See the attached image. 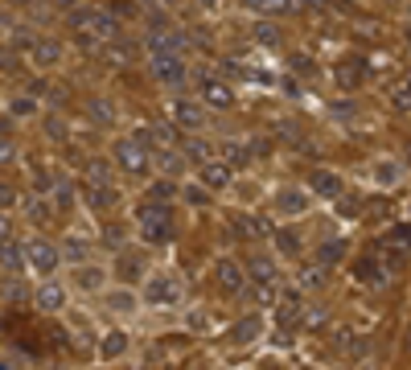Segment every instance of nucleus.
I'll return each instance as SVG.
<instances>
[{
  "label": "nucleus",
  "instance_id": "obj_1",
  "mask_svg": "<svg viewBox=\"0 0 411 370\" xmlns=\"http://www.w3.org/2000/svg\"><path fill=\"white\" fill-rule=\"evenodd\" d=\"M70 29H79L83 38H99V42H107V38H115V33H120V21H115L107 8H74V13H70Z\"/></svg>",
  "mask_w": 411,
  "mask_h": 370
},
{
  "label": "nucleus",
  "instance_id": "obj_2",
  "mask_svg": "<svg viewBox=\"0 0 411 370\" xmlns=\"http://www.w3.org/2000/svg\"><path fill=\"white\" fill-rule=\"evenodd\" d=\"M140 231H144L148 243H169V239L177 234V223H173L169 206H152V202H144V206H140Z\"/></svg>",
  "mask_w": 411,
  "mask_h": 370
},
{
  "label": "nucleus",
  "instance_id": "obj_3",
  "mask_svg": "<svg viewBox=\"0 0 411 370\" xmlns=\"http://www.w3.org/2000/svg\"><path fill=\"white\" fill-rule=\"evenodd\" d=\"M148 62H152V74H156L161 83H169V87H177L185 74H189L185 54H148Z\"/></svg>",
  "mask_w": 411,
  "mask_h": 370
},
{
  "label": "nucleus",
  "instance_id": "obj_4",
  "mask_svg": "<svg viewBox=\"0 0 411 370\" xmlns=\"http://www.w3.org/2000/svg\"><path fill=\"white\" fill-rule=\"evenodd\" d=\"M58 259H62V251H58L54 243H46V239H33V243H25V264H29L33 272L49 276V272L58 268Z\"/></svg>",
  "mask_w": 411,
  "mask_h": 370
},
{
  "label": "nucleus",
  "instance_id": "obj_5",
  "mask_svg": "<svg viewBox=\"0 0 411 370\" xmlns=\"http://www.w3.org/2000/svg\"><path fill=\"white\" fill-rule=\"evenodd\" d=\"M115 161H120V169H128V173H144L148 169V148L140 144V140H115Z\"/></svg>",
  "mask_w": 411,
  "mask_h": 370
},
{
  "label": "nucleus",
  "instance_id": "obj_6",
  "mask_svg": "<svg viewBox=\"0 0 411 370\" xmlns=\"http://www.w3.org/2000/svg\"><path fill=\"white\" fill-rule=\"evenodd\" d=\"M198 91H202V99H206L210 107H218V111H227L230 103H234V91H230V83L214 79V74H202V79H198Z\"/></svg>",
  "mask_w": 411,
  "mask_h": 370
},
{
  "label": "nucleus",
  "instance_id": "obj_7",
  "mask_svg": "<svg viewBox=\"0 0 411 370\" xmlns=\"http://www.w3.org/2000/svg\"><path fill=\"white\" fill-rule=\"evenodd\" d=\"M214 276H218V284H223V292H230V296H243V292H247V272H243L234 259H218Z\"/></svg>",
  "mask_w": 411,
  "mask_h": 370
},
{
  "label": "nucleus",
  "instance_id": "obj_8",
  "mask_svg": "<svg viewBox=\"0 0 411 370\" xmlns=\"http://www.w3.org/2000/svg\"><path fill=\"white\" fill-rule=\"evenodd\" d=\"M177 280L173 276H152L148 280V288H144V300L148 305H177Z\"/></svg>",
  "mask_w": 411,
  "mask_h": 370
},
{
  "label": "nucleus",
  "instance_id": "obj_9",
  "mask_svg": "<svg viewBox=\"0 0 411 370\" xmlns=\"http://www.w3.org/2000/svg\"><path fill=\"white\" fill-rule=\"evenodd\" d=\"M169 111H173V124H177V128H189V132L202 128V107H198L193 99H173Z\"/></svg>",
  "mask_w": 411,
  "mask_h": 370
},
{
  "label": "nucleus",
  "instance_id": "obj_10",
  "mask_svg": "<svg viewBox=\"0 0 411 370\" xmlns=\"http://www.w3.org/2000/svg\"><path fill=\"white\" fill-rule=\"evenodd\" d=\"M173 136H177V124H148V128H140V132H136V140L144 144V148H148V144H156L161 152L173 144Z\"/></svg>",
  "mask_w": 411,
  "mask_h": 370
},
{
  "label": "nucleus",
  "instance_id": "obj_11",
  "mask_svg": "<svg viewBox=\"0 0 411 370\" xmlns=\"http://www.w3.org/2000/svg\"><path fill=\"white\" fill-rule=\"evenodd\" d=\"M309 185L317 189V198H329V202L341 198V177L329 173V169H313V173H309Z\"/></svg>",
  "mask_w": 411,
  "mask_h": 370
},
{
  "label": "nucleus",
  "instance_id": "obj_12",
  "mask_svg": "<svg viewBox=\"0 0 411 370\" xmlns=\"http://www.w3.org/2000/svg\"><path fill=\"white\" fill-rule=\"evenodd\" d=\"M198 177H202L206 189H223V185H230V165L227 161H206V165L198 169Z\"/></svg>",
  "mask_w": 411,
  "mask_h": 370
},
{
  "label": "nucleus",
  "instance_id": "obj_13",
  "mask_svg": "<svg viewBox=\"0 0 411 370\" xmlns=\"http://www.w3.org/2000/svg\"><path fill=\"white\" fill-rule=\"evenodd\" d=\"M38 305H42L46 313H58V309H66V288H62V284H54V280H46V284L38 288Z\"/></svg>",
  "mask_w": 411,
  "mask_h": 370
},
{
  "label": "nucleus",
  "instance_id": "obj_14",
  "mask_svg": "<svg viewBox=\"0 0 411 370\" xmlns=\"http://www.w3.org/2000/svg\"><path fill=\"white\" fill-rule=\"evenodd\" d=\"M362 79H366V66L358 62V58H346V62L337 66V83H341L346 91H358V87H362Z\"/></svg>",
  "mask_w": 411,
  "mask_h": 370
},
{
  "label": "nucleus",
  "instance_id": "obj_15",
  "mask_svg": "<svg viewBox=\"0 0 411 370\" xmlns=\"http://www.w3.org/2000/svg\"><path fill=\"white\" fill-rule=\"evenodd\" d=\"M325 280H329V268H321V264H305V268H300V276H296V284H300V292H317V288H325Z\"/></svg>",
  "mask_w": 411,
  "mask_h": 370
},
{
  "label": "nucleus",
  "instance_id": "obj_16",
  "mask_svg": "<svg viewBox=\"0 0 411 370\" xmlns=\"http://www.w3.org/2000/svg\"><path fill=\"white\" fill-rule=\"evenodd\" d=\"M29 54H33V62H38V66H58V62H62V46H58V42H49V38H38V46L29 49Z\"/></svg>",
  "mask_w": 411,
  "mask_h": 370
},
{
  "label": "nucleus",
  "instance_id": "obj_17",
  "mask_svg": "<svg viewBox=\"0 0 411 370\" xmlns=\"http://www.w3.org/2000/svg\"><path fill=\"white\" fill-rule=\"evenodd\" d=\"M275 202H280L284 214H305V210H309V193H305V189H280Z\"/></svg>",
  "mask_w": 411,
  "mask_h": 370
},
{
  "label": "nucleus",
  "instance_id": "obj_18",
  "mask_svg": "<svg viewBox=\"0 0 411 370\" xmlns=\"http://www.w3.org/2000/svg\"><path fill=\"white\" fill-rule=\"evenodd\" d=\"M251 13H268V17H275V13H292L300 0H243Z\"/></svg>",
  "mask_w": 411,
  "mask_h": 370
},
{
  "label": "nucleus",
  "instance_id": "obj_19",
  "mask_svg": "<svg viewBox=\"0 0 411 370\" xmlns=\"http://www.w3.org/2000/svg\"><path fill=\"white\" fill-rule=\"evenodd\" d=\"M173 193H177V185L169 182V177H161V182L148 185V202H152V206H169V202H173Z\"/></svg>",
  "mask_w": 411,
  "mask_h": 370
},
{
  "label": "nucleus",
  "instance_id": "obj_20",
  "mask_svg": "<svg viewBox=\"0 0 411 370\" xmlns=\"http://www.w3.org/2000/svg\"><path fill=\"white\" fill-rule=\"evenodd\" d=\"M25 214H29V223H38V227H49V218H54L49 202H42V198H29V202H25Z\"/></svg>",
  "mask_w": 411,
  "mask_h": 370
},
{
  "label": "nucleus",
  "instance_id": "obj_21",
  "mask_svg": "<svg viewBox=\"0 0 411 370\" xmlns=\"http://www.w3.org/2000/svg\"><path fill=\"white\" fill-rule=\"evenodd\" d=\"M259 329H264V321H259V317H243V321H239V329L230 333V341H234V346H247Z\"/></svg>",
  "mask_w": 411,
  "mask_h": 370
},
{
  "label": "nucleus",
  "instance_id": "obj_22",
  "mask_svg": "<svg viewBox=\"0 0 411 370\" xmlns=\"http://www.w3.org/2000/svg\"><path fill=\"white\" fill-rule=\"evenodd\" d=\"M62 255H66L70 264H83V259L91 255V243H87V239H66V247H62Z\"/></svg>",
  "mask_w": 411,
  "mask_h": 370
},
{
  "label": "nucleus",
  "instance_id": "obj_23",
  "mask_svg": "<svg viewBox=\"0 0 411 370\" xmlns=\"http://www.w3.org/2000/svg\"><path fill=\"white\" fill-rule=\"evenodd\" d=\"M107 13H111L115 21H132V17H140V4H136V0H111V4H107Z\"/></svg>",
  "mask_w": 411,
  "mask_h": 370
},
{
  "label": "nucleus",
  "instance_id": "obj_24",
  "mask_svg": "<svg viewBox=\"0 0 411 370\" xmlns=\"http://www.w3.org/2000/svg\"><path fill=\"white\" fill-rule=\"evenodd\" d=\"M124 350H128V337L124 333H107L103 337V358H120Z\"/></svg>",
  "mask_w": 411,
  "mask_h": 370
},
{
  "label": "nucleus",
  "instance_id": "obj_25",
  "mask_svg": "<svg viewBox=\"0 0 411 370\" xmlns=\"http://www.w3.org/2000/svg\"><path fill=\"white\" fill-rule=\"evenodd\" d=\"M21 255H25V251H17L13 243H8V247H0V268L17 276V272H21Z\"/></svg>",
  "mask_w": 411,
  "mask_h": 370
},
{
  "label": "nucleus",
  "instance_id": "obj_26",
  "mask_svg": "<svg viewBox=\"0 0 411 370\" xmlns=\"http://www.w3.org/2000/svg\"><path fill=\"white\" fill-rule=\"evenodd\" d=\"M391 103H395V111H411V74L391 91Z\"/></svg>",
  "mask_w": 411,
  "mask_h": 370
},
{
  "label": "nucleus",
  "instance_id": "obj_27",
  "mask_svg": "<svg viewBox=\"0 0 411 370\" xmlns=\"http://www.w3.org/2000/svg\"><path fill=\"white\" fill-rule=\"evenodd\" d=\"M275 247H280L284 255H296V251H300V239H296L292 231H284V227H280V231H275Z\"/></svg>",
  "mask_w": 411,
  "mask_h": 370
},
{
  "label": "nucleus",
  "instance_id": "obj_28",
  "mask_svg": "<svg viewBox=\"0 0 411 370\" xmlns=\"http://www.w3.org/2000/svg\"><path fill=\"white\" fill-rule=\"evenodd\" d=\"M354 276L366 280V284H378V280H382V272L374 268V259H358V264H354Z\"/></svg>",
  "mask_w": 411,
  "mask_h": 370
},
{
  "label": "nucleus",
  "instance_id": "obj_29",
  "mask_svg": "<svg viewBox=\"0 0 411 370\" xmlns=\"http://www.w3.org/2000/svg\"><path fill=\"white\" fill-rule=\"evenodd\" d=\"M74 284H79V288H87V292H95V288L103 284V272H95V268H79Z\"/></svg>",
  "mask_w": 411,
  "mask_h": 370
},
{
  "label": "nucleus",
  "instance_id": "obj_30",
  "mask_svg": "<svg viewBox=\"0 0 411 370\" xmlns=\"http://www.w3.org/2000/svg\"><path fill=\"white\" fill-rule=\"evenodd\" d=\"M341 251H346V243H325V247H321V255H317V264H321V268H333Z\"/></svg>",
  "mask_w": 411,
  "mask_h": 370
},
{
  "label": "nucleus",
  "instance_id": "obj_31",
  "mask_svg": "<svg viewBox=\"0 0 411 370\" xmlns=\"http://www.w3.org/2000/svg\"><path fill=\"white\" fill-rule=\"evenodd\" d=\"M140 268H144V264H140V255H132V251H128V255H120V276H124V280H136Z\"/></svg>",
  "mask_w": 411,
  "mask_h": 370
},
{
  "label": "nucleus",
  "instance_id": "obj_32",
  "mask_svg": "<svg viewBox=\"0 0 411 370\" xmlns=\"http://www.w3.org/2000/svg\"><path fill=\"white\" fill-rule=\"evenodd\" d=\"M87 111H91V115L99 120V124H111V120H115L111 103H103V99H91V103H87Z\"/></svg>",
  "mask_w": 411,
  "mask_h": 370
},
{
  "label": "nucleus",
  "instance_id": "obj_33",
  "mask_svg": "<svg viewBox=\"0 0 411 370\" xmlns=\"http://www.w3.org/2000/svg\"><path fill=\"white\" fill-rule=\"evenodd\" d=\"M185 156H189V161H198V165H206V161H210V144L189 140V144H185Z\"/></svg>",
  "mask_w": 411,
  "mask_h": 370
},
{
  "label": "nucleus",
  "instance_id": "obj_34",
  "mask_svg": "<svg viewBox=\"0 0 411 370\" xmlns=\"http://www.w3.org/2000/svg\"><path fill=\"white\" fill-rule=\"evenodd\" d=\"M156 165H161L165 173H177V169H182V156H177L173 148H165V152H156Z\"/></svg>",
  "mask_w": 411,
  "mask_h": 370
},
{
  "label": "nucleus",
  "instance_id": "obj_35",
  "mask_svg": "<svg viewBox=\"0 0 411 370\" xmlns=\"http://www.w3.org/2000/svg\"><path fill=\"white\" fill-rule=\"evenodd\" d=\"M374 177H378L382 185H391V182L403 177V169H399V165H374Z\"/></svg>",
  "mask_w": 411,
  "mask_h": 370
},
{
  "label": "nucleus",
  "instance_id": "obj_36",
  "mask_svg": "<svg viewBox=\"0 0 411 370\" xmlns=\"http://www.w3.org/2000/svg\"><path fill=\"white\" fill-rule=\"evenodd\" d=\"M107 173H111V169H107V161H91V165H87V177H91V185H95V189H99V185L107 182Z\"/></svg>",
  "mask_w": 411,
  "mask_h": 370
},
{
  "label": "nucleus",
  "instance_id": "obj_37",
  "mask_svg": "<svg viewBox=\"0 0 411 370\" xmlns=\"http://www.w3.org/2000/svg\"><path fill=\"white\" fill-rule=\"evenodd\" d=\"M54 202H58L62 210H70V202H74V193H70V182H54Z\"/></svg>",
  "mask_w": 411,
  "mask_h": 370
},
{
  "label": "nucleus",
  "instance_id": "obj_38",
  "mask_svg": "<svg viewBox=\"0 0 411 370\" xmlns=\"http://www.w3.org/2000/svg\"><path fill=\"white\" fill-rule=\"evenodd\" d=\"M251 156V148L247 144H227V165H243Z\"/></svg>",
  "mask_w": 411,
  "mask_h": 370
},
{
  "label": "nucleus",
  "instance_id": "obj_39",
  "mask_svg": "<svg viewBox=\"0 0 411 370\" xmlns=\"http://www.w3.org/2000/svg\"><path fill=\"white\" fill-rule=\"evenodd\" d=\"M185 202H193V206H206V202H210L206 185H189V189H185Z\"/></svg>",
  "mask_w": 411,
  "mask_h": 370
},
{
  "label": "nucleus",
  "instance_id": "obj_40",
  "mask_svg": "<svg viewBox=\"0 0 411 370\" xmlns=\"http://www.w3.org/2000/svg\"><path fill=\"white\" fill-rule=\"evenodd\" d=\"M91 202H95V206H111V202H115V189H111V185H103V189H91Z\"/></svg>",
  "mask_w": 411,
  "mask_h": 370
},
{
  "label": "nucleus",
  "instance_id": "obj_41",
  "mask_svg": "<svg viewBox=\"0 0 411 370\" xmlns=\"http://www.w3.org/2000/svg\"><path fill=\"white\" fill-rule=\"evenodd\" d=\"M255 42H259V46H275V42H280V33H275L272 25H259V29H255Z\"/></svg>",
  "mask_w": 411,
  "mask_h": 370
},
{
  "label": "nucleus",
  "instance_id": "obj_42",
  "mask_svg": "<svg viewBox=\"0 0 411 370\" xmlns=\"http://www.w3.org/2000/svg\"><path fill=\"white\" fill-rule=\"evenodd\" d=\"M391 243H399V247H411V223H408V227H395V231H391Z\"/></svg>",
  "mask_w": 411,
  "mask_h": 370
},
{
  "label": "nucleus",
  "instance_id": "obj_43",
  "mask_svg": "<svg viewBox=\"0 0 411 370\" xmlns=\"http://www.w3.org/2000/svg\"><path fill=\"white\" fill-rule=\"evenodd\" d=\"M8 243H13V223L0 214V247H8Z\"/></svg>",
  "mask_w": 411,
  "mask_h": 370
},
{
  "label": "nucleus",
  "instance_id": "obj_44",
  "mask_svg": "<svg viewBox=\"0 0 411 370\" xmlns=\"http://www.w3.org/2000/svg\"><path fill=\"white\" fill-rule=\"evenodd\" d=\"M111 309H120V313H128V309H132V300H128V296H111Z\"/></svg>",
  "mask_w": 411,
  "mask_h": 370
},
{
  "label": "nucleus",
  "instance_id": "obj_45",
  "mask_svg": "<svg viewBox=\"0 0 411 370\" xmlns=\"http://www.w3.org/2000/svg\"><path fill=\"white\" fill-rule=\"evenodd\" d=\"M13 198H17V193H13L8 185H0V206H13Z\"/></svg>",
  "mask_w": 411,
  "mask_h": 370
},
{
  "label": "nucleus",
  "instance_id": "obj_46",
  "mask_svg": "<svg viewBox=\"0 0 411 370\" xmlns=\"http://www.w3.org/2000/svg\"><path fill=\"white\" fill-rule=\"evenodd\" d=\"M4 161H13V144H8V140H0V165H4Z\"/></svg>",
  "mask_w": 411,
  "mask_h": 370
},
{
  "label": "nucleus",
  "instance_id": "obj_47",
  "mask_svg": "<svg viewBox=\"0 0 411 370\" xmlns=\"http://www.w3.org/2000/svg\"><path fill=\"white\" fill-rule=\"evenodd\" d=\"M202 4H206V8H214V4H218V0H202Z\"/></svg>",
  "mask_w": 411,
  "mask_h": 370
},
{
  "label": "nucleus",
  "instance_id": "obj_48",
  "mask_svg": "<svg viewBox=\"0 0 411 370\" xmlns=\"http://www.w3.org/2000/svg\"><path fill=\"white\" fill-rule=\"evenodd\" d=\"M0 370H13V367H8V362H4V358H0Z\"/></svg>",
  "mask_w": 411,
  "mask_h": 370
},
{
  "label": "nucleus",
  "instance_id": "obj_49",
  "mask_svg": "<svg viewBox=\"0 0 411 370\" xmlns=\"http://www.w3.org/2000/svg\"><path fill=\"white\" fill-rule=\"evenodd\" d=\"M49 370H66V367H49Z\"/></svg>",
  "mask_w": 411,
  "mask_h": 370
},
{
  "label": "nucleus",
  "instance_id": "obj_50",
  "mask_svg": "<svg viewBox=\"0 0 411 370\" xmlns=\"http://www.w3.org/2000/svg\"><path fill=\"white\" fill-rule=\"evenodd\" d=\"M13 4H25V0H13Z\"/></svg>",
  "mask_w": 411,
  "mask_h": 370
}]
</instances>
